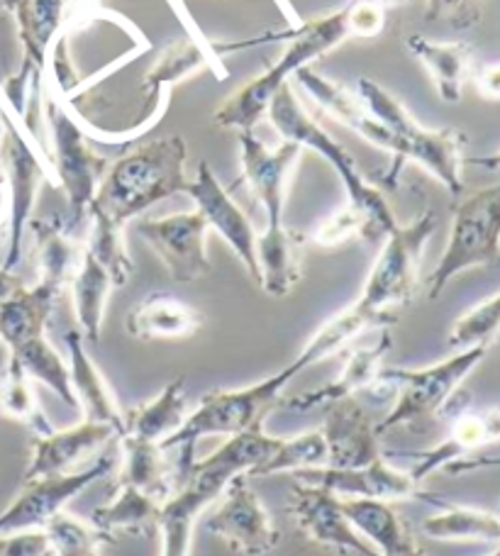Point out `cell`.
<instances>
[{
  "instance_id": "cell-13",
  "label": "cell",
  "mask_w": 500,
  "mask_h": 556,
  "mask_svg": "<svg viewBox=\"0 0 500 556\" xmlns=\"http://www.w3.org/2000/svg\"><path fill=\"white\" fill-rule=\"evenodd\" d=\"M223 52H239V42L220 47L205 37L191 35L168 42L142 78V121L137 125L139 135L162 121L168 105V88L178 86L203 68L215 72L217 78H225Z\"/></svg>"
},
{
  "instance_id": "cell-20",
  "label": "cell",
  "mask_w": 500,
  "mask_h": 556,
  "mask_svg": "<svg viewBox=\"0 0 500 556\" xmlns=\"http://www.w3.org/2000/svg\"><path fill=\"white\" fill-rule=\"evenodd\" d=\"M296 481L308 485H320L339 498H368V501H410L423 493L413 473L388 466L378 459L362 469H333V466H317L296 473Z\"/></svg>"
},
{
  "instance_id": "cell-11",
  "label": "cell",
  "mask_w": 500,
  "mask_h": 556,
  "mask_svg": "<svg viewBox=\"0 0 500 556\" xmlns=\"http://www.w3.org/2000/svg\"><path fill=\"white\" fill-rule=\"evenodd\" d=\"M0 168L8 188V242L3 269L15 271L23 260V240L33 220L37 191L42 181L54 186L42 144L29 135L8 105L0 101Z\"/></svg>"
},
{
  "instance_id": "cell-24",
  "label": "cell",
  "mask_w": 500,
  "mask_h": 556,
  "mask_svg": "<svg viewBox=\"0 0 500 556\" xmlns=\"http://www.w3.org/2000/svg\"><path fill=\"white\" fill-rule=\"evenodd\" d=\"M496 442H500V405L484 410H466L454 417L442 442L417 454V464L410 473L417 483H423L435 471H452L468 454Z\"/></svg>"
},
{
  "instance_id": "cell-19",
  "label": "cell",
  "mask_w": 500,
  "mask_h": 556,
  "mask_svg": "<svg viewBox=\"0 0 500 556\" xmlns=\"http://www.w3.org/2000/svg\"><path fill=\"white\" fill-rule=\"evenodd\" d=\"M186 195L196 203V211L205 217L210 230L217 232L229 244V250L245 264L249 278L257 283L259 266L254 225L242 207L233 201V195L225 191V186L220 184V178L208 162L198 164V172Z\"/></svg>"
},
{
  "instance_id": "cell-3",
  "label": "cell",
  "mask_w": 500,
  "mask_h": 556,
  "mask_svg": "<svg viewBox=\"0 0 500 556\" xmlns=\"http://www.w3.org/2000/svg\"><path fill=\"white\" fill-rule=\"evenodd\" d=\"M288 45L282 56L259 74L252 81H247L242 88L225 98L215 108L213 123L223 130H254L264 121V115L272 105L278 88L291 84V78L315 62L345 45L347 39H354L352 29V3H347L337 10L320 15L310 23H300L298 27L288 29Z\"/></svg>"
},
{
  "instance_id": "cell-18",
  "label": "cell",
  "mask_w": 500,
  "mask_h": 556,
  "mask_svg": "<svg viewBox=\"0 0 500 556\" xmlns=\"http://www.w3.org/2000/svg\"><path fill=\"white\" fill-rule=\"evenodd\" d=\"M286 510L293 515L298 530L317 547L347 556H378L359 534L342 510V498L320 485L293 481Z\"/></svg>"
},
{
  "instance_id": "cell-32",
  "label": "cell",
  "mask_w": 500,
  "mask_h": 556,
  "mask_svg": "<svg viewBox=\"0 0 500 556\" xmlns=\"http://www.w3.org/2000/svg\"><path fill=\"white\" fill-rule=\"evenodd\" d=\"M59 293L42 283L23 286L0 303V342L10 350L47 332Z\"/></svg>"
},
{
  "instance_id": "cell-29",
  "label": "cell",
  "mask_w": 500,
  "mask_h": 556,
  "mask_svg": "<svg viewBox=\"0 0 500 556\" xmlns=\"http://www.w3.org/2000/svg\"><path fill=\"white\" fill-rule=\"evenodd\" d=\"M35 240L39 278L37 283L62 295L84 260V242H78L72 227L62 217H33L27 225Z\"/></svg>"
},
{
  "instance_id": "cell-39",
  "label": "cell",
  "mask_w": 500,
  "mask_h": 556,
  "mask_svg": "<svg viewBox=\"0 0 500 556\" xmlns=\"http://www.w3.org/2000/svg\"><path fill=\"white\" fill-rule=\"evenodd\" d=\"M8 356H13L35 383H42L49 391L57 393L59 401H62L66 408L78 410L76 395L72 389L68 359H64V356L54 350V344L47 340V334L35 337V340L15 346V350H10Z\"/></svg>"
},
{
  "instance_id": "cell-54",
  "label": "cell",
  "mask_w": 500,
  "mask_h": 556,
  "mask_svg": "<svg viewBox=\"0 0 500 556\" xmlns=\"http://www.w3.org/2000/svg\"><path fill=\"white\" fill-rule=\"evenodd\" d=\"M486 556H500V544H496L493 552H491V554H486Z\"/></svg>"
},
{
  "instance_id": "cell-47",
  "label": "cell",
  "mask_w": 500,
  "mask_h": 556,
  "mask_svg": "<svg viewBox=\"0 0 500 556\" xmlns=\"http://www.w3.org/2000/svg\"><path fill=\"white\" fill-rule=\"evenodd\" d=\"M472 81L486 101H500V62L476 68Z\"/></svg>"
},
{
  "instance_id": "cell-26",
  "label": "cell",
  "mask_w": 500,
  "mask_h": 556,
  "mask_svg": "<svg viewBox=\"0 0 500 556\" xmlns=\"http://www.w3.org/2000/svg\"><path fill=\"white\" fill-rule=\"evenodd\" d=\"M68 350V371H72V389L76 395L78 410L84 413V420L115 427L117 434L125 432V413L120 408L113 389H110L103 371L91 359L86 350V340L78 330H66L64 334Z\"/></svg>"
},
{
  "instance_id": "cell-53",
  "label": "cell",
  "mask_w": 500,
  "mask_h": 556,
  "mask_svg": "<svg viewBox=\"0 0 500 556\" xmlns=\"http://www.w3.org/2000/svg\"><path fill=\"white\" fill-rule=\"evenodd\" d=\"M15 8V0H0V10H8V13H13Z\"/></svg>"
},
{
  "instance_id": "cell-9",
  "label": "cell",
  "mask_w": 500,
  "mask_h": 556,
  "mask_svg": "<svg viewBox=\"0 0 500 556\" xmlns=\"http://www.w3.org/2000/svg\"><path fill=\"white\" fill-rule=\"evenodd\" d=\"M488 346L476 344L459 350L445 362H437L425 369H386L378 376L376 386H388L396 391V403L382 422H376V432H388L396 427H415L433 420L442 413L462 383L472 376L478 364L486 359Z\"/></svg>"
},
{
  "instance_id": "cell-42",
  "label": "cell",
  "mask_w": 500,
  "mask_h": 556,
  "mask_svg": "<svg viewBox=\"0 0 500 556\" xmlns=\"http://www.w3.org/2000/svg\"><path fill=\"white\" fill-rule=\"evenodd\" d=\"M0 413L10 420L27 425L35 434H47L54 430L37 401L35 381L29 379L13 356H8L3 379H0Z\"/></svg>"
},
{
  "instance_id": "cell-46",
  "label": "cell",
  "mask_w": 500,
  "mask_h": 556,
  "mask_svg": "<svg viewBox=\"0 0 500 556\" xmlns=\"http://www.w3.org/2000/svg\"><path fill=\"white\" fill-rule=\"evenodd\" d=\"M0 556H54L45 530L0 532Z\"/></svg>"
},
{
  "instance_id": "cell-36",
  "label": "cell",
  "mask_w": 500,
  "mask_h": 556,
  "mask_svg": "<svg viewBox=\"0 0 500 556\" xmlns=\"http://www.w3.org/2000/svg\"><path fill=\"white\" fill-rule=\"evenodd\" d=\"M368 330H391V327L378 320L372 313L362 311L357 303H352L345 307V311H339L335 317H329V320L310 337L308 344L300 350V354L291 364L296 366L298 374L305 371L310 366L327 359V356L345 350L349 342H354L357 337H362Z\"/></svg>"
},
{
  "instance_id": "cell-41",
  "label": "cell",
  "mask_w": 500,
  "mask_h": 556,
  "mask_svg": "<svg viewBox=\"0 0 500 556\" xmlns=\"http://www.w3.org/2000/svg\"><path fill=\"white\" fill-rule=\"evenodd\" d=\"M317 466H327L325 437L320 430H305L293 437H282L276 450L245 476L257 479V476H276L288 471L298 473L303 469H317Z\"/></svg>"
},
{
  "instance_id": "cell-1",
  "label": "cell",
  "mask_w": 500,
  "mask_h": 556,
  "mask_svg": "<svg viewBox=\"0 0 500 556\" xmlns=\"http://www.w3.org/2000/svg\"><path fill=\"white\" fill-rule=\"evenodd\" d=\"M278 442H282V437L266 434L264 427H259V430L229 437L205 459L193 462L191 471L159 510L157 532L162 538V556L191 554L198 515L223 495L225 485L235 476L247 473L257 464H262L276 450Z\"/></svg>"
},
{
  "instance_id": "cell-25",
  "label": "cell",
  "mask_w": 500,
  "mask_h": 556,
  "mask_svg": "<svg viewBox=\"0 0 500 556\" xmlns=\"http://www.w3.org/2000/svg\"><path fill=\"white\" fill-rule=\"evenodd\" d=\"M391 332L382 330L378 340L368 346H359L352 354L347 356L342 371L335 376V381L327 386H320V389L298 393L293 399H288L284 405L293 410H310V408H327V405L354 399L359 391H372L376 389L378 376L384 371V359L386 354L391 352Z\"/></svg>"
},
{
  "instance_id": "cell-51",
  "label": "cell",
  "mask_w": 500,
  "mask_h": 556,
  "mask_svg": "<svg viewBox=\"0 0 500 556\" xmlns=\"http://www.w3.org/2000/svg\"><path fill=\"white\" fill-rule=\"evenodd\" d=\"M378 556H427V554L423 552V547H420L417 540H413V542H408L405 547H400L396 552H388V554H378Z\"/></svg>"
},
{
  "instance_id": "cell-45",
  "label": "cell",
  "mask_w": 500,
  "mask_h": 556,
  "mask_svg": "<svg viewBox=\"0 0 500 556\" xmlns=\"http://www.w3.org/2000/svg\"><path fill=\"white\" fill-rule=\"evenodd\" d=\"M484 0H425L427 23H447L457 29H468L482 20Z\"/></svg>"
},
{
  "instance_id": "cell-30",
  "label": "cell",
  "mask_w": 500,
  "mask_h": 556,
  "mask_svg": "<svg viewBox=\"0 0 500 556\" xmlns=\"http://www.w3.org/2000/svg\"><path fill=\"white\" fill-rule=\"evenodd\" d=\"M405 47L410 49L420 64L427 68L429 81H433L437 96L445 103L457 105L462 101L464 86L476 72L474 62V47L468 42H435L423 35H410L405 39Z\"/></svg>"
},
{
  "instance_id": "cell-15",
  "label": "cell",
  "mask_w": 500,
  "mask_h": 556,
  "mask_svg": "<svg viewBox=\"0 0 500 556\" xmlns=\"http://www.w3.org/2000/svg\"><path fill=\"white\" fill-rule=\"evenodd\" d=\"M135 232L152 247L172 281L193 283L213 271L208 256L210 227L198 211L145 217L135 225Z\"/></svg>"
},
{
  "instance_id": "cell-31",
  "label": "cell",
  "mask_w": 500,
  "mask_h": 556,
  "mask_svg": "<svg viewBox=\"0 0 500 556\" xmlns=\"http://www.w3.org/2000/svg\"><path fill=\"white\" fill-rule=\"evenodd\" d=\"M203 327V315L168 293H152L125 317V330L139 342L186 340Z\"/></svg>"
},
{
  "instance_id": "cell-14",
  "label": "cell",
  "mask_w": 500,
  "mask_h": 556,
  "mask_svg": "<svg viewBox=\"0 0 500 556\" xmlns=\"http://www.w3.org/2000/svg\"><path fill=\"white\" fill-rule=\"evenodd\" d=\"M205 530L223 540L239 556H266L278 547V534L272 513L264 508L247 476L239 473L225 485L220 505L205 520Z\"/></svg>"
},
{
  "instance_id": "cell-37",
  "label": "cell",
  "mask_w": 500,
  "mask_h": 556,
  "mask_svg": "<svg viewBox=\"0 0 500 556\" xmlns=\"http://www.w3.org/2000/svg\"><path fill=\"white\" fill-rule=\"evenodd\" d=\"M159 510H162V503L149 498L147 493L133 489V485H115V498L96 508L91 513V522L108 538H115L120 532L149 534L157 532Z\"/></svg>"
},
{
  "instance_id": "cell-40",
  "label": "cell",
  "mask_w": 500,
  "mask_h": 556,
  "mask_svg": "<svg viewBox=\"0 0 500 556\" xmlns=\"http://www.w3.org/2000/svg\"><path fill=\"white\" fill-rule=\"evenodd\" d=\"M88 223L91 227H88L84 250L110 274L115 288H125L135 274V262L125 242V227L113 223L96 207L88 211Z\"/></svg>"
},
{
  "instance_id": "cell-34",
  "label": "cell",
  "mask_w": 500,
  "mask_h": 556,
  "mask_svg": "<svg viewBox=\"0 0 500 556\" xmlns=\"http://www.w3.org/2000/svg\"><path fill=\"white\" fill-rule=\"evenodd\" d=\"M68 288H72L76 330L82 332L86 342L98 344L100 334H103L108 301L115 291L113 278L84 250V260L78 264Z\"/></svg>"
},
{
  "instance_id": "cell-7",
  "label": "cell",
  "mask_w": 500,
  "mask_h": 556,
  "mask_svg": "<svg viewBox=\"0 0 500 556\" xmlns=\"http://www.w3.org/2000/svg\"><path fill=\"white\" fill-rule=\"evenodd\" d=\"M298 376L293 364L262 379L247 389L210 391L198 401V408L188 413L186 422L176 434L159 442L162 450L196 452V444L205 437H239L264 427L266 415L282 405L286 386Z\"/></svg>"
},
{
  "instance_id": "cell-10",
  "label": "cell",
  "mask_w": 500,
  "mask_h": 556,
  "mask_svg": "<svg viewBox=\"0 0 500 556\" xmlns=\"http://www.w3.org/2000/svg\"><path fill=\"white\" fill-rule=\"evenodd\" d=\"M454 205L445 254L427 276V295L439 298L457 276L500 262V184L478 188Z\"/></svg>"
},
{
  "instance_id": "cell-21",
  "label": "cell",
  "mask_w": 500,
  "mask_h": 556,
  "mask_svg": "<svg viewBox=\"0 0 500 556\" xmlns=\"http://www.w3.org/2000/svg\"><path fill=\"white\" fill-rule=\"evenodd\" d=\"M117 430L100 422H78L66 430H52L33 437V459L25 471V481L45 476L74 473L78 466L96 456L110 440H117Z\"/></svg>"
},
{
  "instance_id": "cell-27",
  "label": "cell",
  "mask_w": 500,
  "mask_h": 556,
  "mask_svg": "<svg viewBox=\"0 0 500 556\" xmlns=\"http://www.w3.org/2000/svg\"><path fill=\"white\" fill-rule=\"evenodd\" d=\"M308 237L293 227L276 225L257 235L259 281L266 295L286 298L303 278V247Z\"/></svg>"
},
{
  "instance_id": "cell-49",
  "label": "cell",
  "mask_w": 500,
  "mask_h": 556,
  "mask_svg": "<svg viewBox=\"0 0 500 556\" xmlns=\"http://www.w3.org/2000/svg\"><path fill=\"white\" fill-rule=\"evenodd\" d=\"M23 286H25L23 278H20L15 271H8L0 266V303H3L5 298H10L13 293H17Z\"/></svg>"
},
{
  "instance_id": "cell-38",
  "label": "cell",
  "mask_w": 500,
  "mask_h": 556,
  "mask_svg": "<svg viewBox=\"0 0 500 556\" xmlns=\"http://www.w3.org/2000/svg\"><path fill=\"white\" fill-rule=\"evenodd\" d=\"M342 510L352 528L372 544L378 554L396 552L413 542V532L408 525L398 518L386 501H368V498H347L342 501Z\"/></svg>"
},
{
  "instance_id": "cell-35",
  "label": "cell",
  "mask_w": 500,
  "mask_h": 556,
  "mask_svg": "<svg viewBox=\"0 0 500 556\" xmlns=\"http://www.w3.org/2000/svg\"><path fill=\"white\" fill-rule=\"evenodd\" d=\"M188 395H186V379L178 376L172 383H166L157 399L137 405L125 413V432L139 437L149 442H164L166 437L182 430L188 417Z\"/></svg>"
},
{
  "instance_id": "cell-8",
  "label": "cell",
  "mask_w": 500,
  "mask_h": 556,
  "mask_svg": "<svg viewBox=\"0 0 500 556\" xmlns=\"http://www.w3.org/2000/svg\"><path fill=\"white\" fill-rule=\"evenodd\" d=\"M437 230V215L423 211L408 225H398L386 237L382 252L368 271L357 305L378 320L393 327L398 311L415 301L420 288V264L427 242Z\"/></svg>"
},
{
  "instance_id": "cell-23",
  "label": "cell",
  "mask_w": 500,
  "mask_h": 556,
  "mask_svg": "<svg viewBox=\"0 0 500 556\" xmlns=\"http://www.w3.org/2000/svg\"><path fill=\"white\" fill-rule=\"evenodd\" d=\"M293 78L300 86V91H303L329 121L347 127L349 132L359 135L364 142L374 144L376 149H382V152H393V137L388 132V127L376 121L372 111H368L362 98H359V93L352 91V88L315 74L310 66L300 68Z\"/></svg>"
},
{
  "instance_id": "cell-43",
  "label": "cell",
  "mask_w": 500,
  "mask_h": 556,
  "mask_svg": "<svg viewBox=\"0 0 500 556\" xmlns=\"http://www.w3.org/2000/svg\"><path fill=\"white\" fill-rule=\"evenodd\" d=\"M49 542H52L54 556H100V549L113 540L93 528L91 520H82L66 510L45 528Z\"/></svg>"
},
{
  "instance_id": "cell-33",
  "label": "cell",
  "mask_w": 500,
  "mask_h": 556,
  "mask_svg": "<svg viewBox=\"0 0 500 556\" xmlns=\"http://www.w3.org/2000/svg\"><path fill=\"white\" fill-rule=\"evenodd\" d=\"M420 498L433 503L437 513L423 522V532L437 542H478V544H500V515L491 510L472 508L437 501L425 491Z\"/></svg>"
},
{
  "instance_id": "cell-52",
  "label": "cell",
  "mask_w": 500,
  "mask_h": 556,
  "mask_svg": "<svg viewBox=\"0 0 500 556\" xmlns=\"http://www.w3.org/2000/svg\"><path fill=\"white\" fill-rule=\"evenodd\" d=\"M5 211H8V188H5V176H3V168H0V225H3Z\"/></svg>"
},
{
  "instance_id": "cell-50",
  "label": "cell",
  "mask_w": 500,
  "mask_h": 556,
  "mask_svg": "<svg viewBox=\"0 0 500 556\" xmlns=\"http://www.w3.org/2000/svg\"><path fill=\"white\" fill-rule=\"evenodd\" d=\"M464 164L482 166V168H488V172H500V152L484 154V156H464Z\"/></svg>"
},
{
  "instance_id": "cell-4",
  "label": "cell",
  "mask_w": 500,
  "mask_h": 556,
  "mask_svg": "<svg viewBox=\"0 0 500 556\" xmlns=\"http://www.w3.org/2000/svg\"><path fill=\"white\" fill-rule=\"evenodd\" d=\"M268 121L276 127L286 142H296L303 149L315 152L320 159L335 168V174L342 181L345 191L349 195V211H352L364 225V240L366 242H384L391 235L398 220L388 205L384 191L374 186L357 166L354 156L347 152L342 142L329 135L323 125H320L313 115H310L300 98L296 96L293 86L286 84L278 88L272 105H268Z\"/></svg>"
},
{
  "instance_id": "cell-28",
  "label": "cell",
  "mask_w": 500,
  "mask_h": 556,
  "mask_svg": "<svg viewBox=\"0 0 500 556\" xmlns=\"http://www.w3.org/2000/svg\"><path fill=\"white\" fill-rule=\"evenodd\" d=\"M117 440L123 450V471H120L115 485H133L157 503H164L184 481L182 469L176 459H172V452L162 450L159 442L139 440L133 434H123Z\"/></svg>"
},
{
  "instance_id": "cell-2",
  "label": "cell",
  "mask_w": 500,
  "mask_h": 556,
  "mask_svg": "<svg viewBox=\"0 0 500 556\" xmlns=\"http://www.w3.org/2000/svg\"><path fill=\"white\" fill-rule=\"evenodd\" d=\"M186 162L184 137L149 139L110 162L91 207L125 227L152 205L188 191L193 178L186 174Z\"/></svg>"
},
{
  "instance_id": "cell-17",
  "label": "cell",
  "mask_w": 500,
  "mask_h": 556,
  "mask_svg": "<svg viewBox=\"0 0 500 556\" xmlns=\"http://www.w3.org/2000/svg\"><path fill=\"white\" fill-rule=\"evenodd\" d=\"M110 469H113V459H98L84 471L25 481L15 501L0 513V532L45 530L59 513H64L68 501H74L93 481L103 479Z\"/></svg>"
},
{
  "instance_id": "cell-44",
  "label": "cell",
  "mask_w": 500,
  "mask_h": 556,
  "mask_svg": "<svg viewBox=\"0 0 500 556\" xmlns=\"http://www.w3.org/2000/svg\"><path fill=\"white\" fill-rule=\"evenodd\" d=\"M500 337V293L486 298L472 311L464 313L452 325L449 332V346L454 350H466V346H491Z\"/></svg>"
},
{
  "instance_id": "cell-48",
  "label": "cell",
  "mask_w": 500,
  "mask_h": 556,
  "mask_svg": "<svg viewBox=\"0 0 500 556\" xmlns=\"http://www.w3.org/2000/svg\"><path fill=\"white\" fill-rule=\"evenodd\" d=\"M168 3H172V8L176 10V15L184 20V25L188 27V35H191V37H203V33H200V29L196 27V23L191 20V15H188V10H186V3H184V0H168ZM276 5L282 8V13L286 15V20H288V29H293V27H298L300 23H303V20H298L296 10H293V5H291V3H288V0H276Z\"/></svg>"
},
{
  "instance_id": "cell-12",
  "label": "cell",
  "mask_w": 500,
  "mask_h": 556,
  "mask_svg": "<svg viewBox=\"0 0 500 556\" xmlns=\"http://www.w3.org/2000/svg\"><path fill=\"white\" fill-rule=\"evenodd\" d=\"M74 13V0H15L13 15L17 23L23 64L20 72L3 86L0 101L15 115V121L29 127V105L42 93V76L49 64V52L57 37L64 33L68 17Z\"/></svg>"
},
{
  "instance_id": "cell-22",
  "label": "cell",
  "mask_w": 500,
  "mask_h": 556,
  "mask_svg": "<svg viewBox=\"0 0 500 556\" xmlns=\"http://www.w3.org/2000/svg\"><path fill=\"white\" fill-rule=\"evenodd\" d=\"M320 432L325 437L327 466L333 469H362L384 459L376 422L354 399L327 405V417Z\"/></svg>"
},
{
  "instance_id": "cell-5",
  "label": "cell",
  "mask_w": 500,
  "mask_h": 556,
  "mask_svg": "<svg viewBox=\"0 0 500 556\" xmlns=\"http://www.w3.org/2000/svg\"><path fill=\"white\" fill-rule=\"evenodd\" d=\"M354 91L362 98L368 111H372L376 121L384 123L393 137V166L388 168L382 186H378L382 191L384 186L393 188L403 166L408 162H415L429 176L437 178L454 198L464 195L462 166L466 156V137L462 132L454 130V127H439V130L423 127L398 98H393L382 84H376L366 76L357 78Z\"/></svg>"
},
{
  "instance_id": "cell-6",
  "label": "cell",
  "mask_w": 500,
  "mask_h": 556,
  "mask_svg": "<svg viewBox=\"0 0 500 556\" xmlns=\"http://www.w3.org/2000/svg\"><path fill=\"white\" fill-rule=\"evenodd\" d=\"M42 121L47 135V162L52 168L54 186L66 193L74 223L88 220L96 191L113 159L96 152L86 127L72 115L62 96L52 86L42 103Z\"/></svg>"
},
{
  "instance_id": "cell-16",
  "label": "cell",
  "mask_w": 500,
  "mask_h": 556,
  "mask_svg": "<svg viewBox=\"0 0 500 556\" xmlns=\"http://www.w3.org/2000/svg\"><path fill=\"white\" fill-rule=\"evenodd\" d=\"M300 156H303V147L296 142H286L284 139L278 147H268L254 130L239 132L242 178L259 205L264 207L268 227L284 225L288 191H291Z\"/></svg>"
}]
</instances>
